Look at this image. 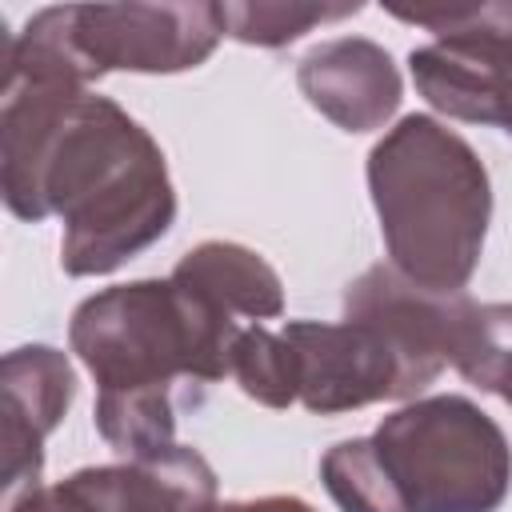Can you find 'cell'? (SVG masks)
Masks as SVG:
<instances>
[{"label": "cell", "mask_w": 512, "mask_h": 512, "mask_svg": "<svg viewBox=\"0 0 512 512\" xmlns=\"http://www.w3.org/2000/svg\"><path fill=\"white\" fill-rule=\"evenodd\" d=\"M368 184L392 268L432 292H460L488 228V172L432 116H404L368 156Z\"/></svg>", "instance_id": "cell-2"}, {"label": "cell", "mask_w": 512, "mask_h": 512, "mask_svg": "<svg viewBox=\"0 0 512 512\" xmlns=\"http://www.w3.org/2000/svg\"><path fill=\"white\" fill-rule=\"evenodd\" d=\"M64 28L84 80L196 68L224 36L216 4H68Z\"/></svg>", "instance_id": "cell-6"}, {"label": "cell", "mask_w": 512, "mask_h": 512, "mask_svg": "<svg viewBox=\"0 0 512 512\" xmlns=\"http://www.w3.org/2000/svg\"><path fill=\"white\" fill-rule=\"evenodd\" d=\"M8 512H100L92 500H84L68 480L64 484H56V488H48V492H28V500L24 504H16V508H8Z\"/></svg>", "instance_id": "cell-16"}, {"label": "cell", "mask_w": 512, "mask_h": 512, "mask_svg": "<svg viewBox=\"0 0 512 512\" xmlns=\"http://www.w3.org/2000/svg\"><path fill=\"white\" fill-rule=\"evenodd\" d=\"M212 512H312L296 496H264V500H240V504H220Z\"/></svg>", "instance_id": "cell-17"}, {"label": "cell", "mask_w": 512, "mask_h": 512, "mask_svg": "<svg viewBox=\"0 0 512 512\" xmlns=\"http://www.w3.org/2000/svg\"><path fill=\"white\" fill-rule=\"evenodd\" d=\"M172 276L192 284L196 292H204L228 316L260 320V316H280V308H284L280 276L268 268V260L260 252L240 248V244L208 240V244L192 248L172 268Z\"/></svg>", "instance_id": "cell-12"}, {"label": "cell", "mask_w": 512, "mask_h": 512, "mask_svg": "<svg viewBox=\"0 0 512 512\" xmlns=\"http://www.w3.org/2000/svg\"><path fill=\"white\" fill-rule=\"evenodd\" d=\"M240 332L236 316L176 276L116 284L72 316V348L100 396L168 392L176 376L212 384L232 372Z\"/></svg>", "instance_id": "cell-3"}, {"label": "cell", "mask_w": 512, "mask_h": 512, "mask_svg": "<svg viewBox=\"0 0 512 512\" xmlns=\"http://www.w3.org/2000/svg\"><path fill=\"white\" fill-rule=\"evenodd\" d=\"M68 484L100 512H212L216 476L192 448L168 444L112 468H80Z\"/></svg>", "instance_id": "cell-10"}, {"label": "cell", "mask_w": 512, "mask_h": 512, "mask_svg": "<svg viewBox=\"0 0 512 512\" xmlns=\"http://www.w3.org/2000/svg\"><path fill=\"white\" fill-rule=\"evenodd\" d=\"M284 340L292 344L296 360V400L308 412L332 416L372 400L408 396L400 356L376 328L360 320H292L284 324Z\"/></svg>", "instance_id": "cell-8"}, {"label": "cell", "mask_w": 512, "mask_h": 512, "mask_svg": "<svg viewBox=\"0 0 512 512\" xmlns=\"http://www.w3.org/2000/svg\"><path fill=\"white\" fill-rule=\"evenodd\" d=\"M408 512H496L512 484L504 432L464 396H432L372 436Z\"/></svg>", "instance_id": "cell-4"}, {"label": "cell", "mask_w": 512, "mask_h": 512, "mask_svg": "<svg viewBox=\"0 0 512 512\" xmlns=\"http://www.w3.org/2000/svg\"><path fill=\"white\" fill-rule=\"evenodd\" d=\"M4 196L16 216H64V268L112 272L168 232L176 200L152 136L80 84L4 88Z\"/></svg>", "instance_id": "cell-1"}, {"label": "cell", "mask_w": 512, "mask_h": 512, "mask_svg": "<svg viewBox=\"0 0 512 512\" xmlns=\"http://www.w3.org/2000/svg\"><path fill=\"white\" fill-rule=\"evenodd\" d=\"M232 376L252 400L268 408L296 404V360H292V344L284 340V332L244 328L232 348Z\"/></svg>", "instance_id": "cell-15"}, {"label": "cell", "mask_w": 512, "mask_h": 512, "mask_svg": "<svg viewBox=\"0 0 512 512\" xmlns=\"http://www.w3.org/2000/svg\"><path fill=\"white\" fill-rule=\"evenodd\" d=\"M392 16L436 36L408 56L420 96L456 120L500 124L512 80V4L392 8Z\"/></svg>", "instance_id": "cell-5"}, {"label": "cell", "mask_w": 512, "mask_h": 512, "mask_svg": "<svg viewBox=\"0 0 512 512\" xmlns=\"http://www.w3.org/2000/svg\"><path fill=\"white\" fill-rule=\"evenodd\" d=\"M324 484L332 492V500L344 512H408L396 480L388 476L380 452L372 440H344L336 444L324 464Z\"/></svg>", "instance_id": "cell-13"}, {"label": "cell", "mask_w": 512, "mask_h": 512, "mask_svg": "<svg viewBox=\"0 0 512 512\" xmlns=\"http://www.w3.org/2000/svg\"><path fill=\"white\" fill-rule=\"evenodd\" d=\"M472 308L476 304L464 292L420 288L392 264H372L344 292V320H360L392 344L404 364L408 396L432 384L444 364H452Z\"/></svg>", "instance_id": "cell-7"}, {"label": "cell", "mask_w": 512, "mask_h": 512, "mask_svg": "<svg viewBox=\"0 0 512 512\" xmlns=\"http://www.w3.org/2000/svg\"><path fill=\"white\" fill-rule=\"evenodd\" d=\"M72 368L56 348H20L4 360V492L16 504L20 484L40 480V440L72 400Z\"/></svg>", "instance_id": "cell-11"}, {"label": "cell", "mask_w": 512, "mask_h": 512, "mask_svg": "<svg viewBox=\"0 0 512 512\" xmlns=\"http://www.w3.org/2000/svg\"><path fill=\"white\" fill-rule=\"evenodd\" d=\"M220 12V28L232 40L244 44H260V48H280L296 36H304L312 24L324 20H344L356 16L360 4H216Z\"/></svg>", "instance_id": "cell-14"}, {"label": "cell", "mask_w": 512, "mask_h": 512, "mask_svg": "<svg viewBox=\"0 0 512 512\" xmlns=\"http://www.w3.org/2000/svg\"><path fill=\"white\" fill-rule=\"evenodd\" d=\"M500 128H504V132H512V80H508V88H504V108H500Z\"/></svg>", "instance_id": "cell-18"}, {"label": "cell", "mask_w": 512, "mask_h": 512, "mask_svg": "<svg viewBox=\"0 0 512 512\" xmlns=\"http://www.w3.org/2000/svg\"><path fill=\"white\" fill-rule=\"evenodd\" d=\"M300 92L344 132L380 128L400 104V72L392 56L360 36L316 44L300 60Z\"/></svg>", "instance_id": "cell-9"}]
</instances>
